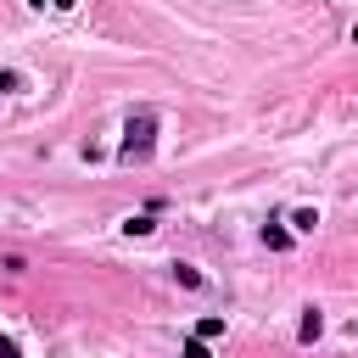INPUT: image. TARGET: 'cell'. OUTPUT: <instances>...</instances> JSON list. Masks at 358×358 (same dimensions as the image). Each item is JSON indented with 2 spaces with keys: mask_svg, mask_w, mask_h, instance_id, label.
Masks as SVG:
<instances>
[{
  "mask_svg": "<svg viewBox=\"0 0 358 358\" xmlns=\"http://www.w3.org/2000/svg\"><path fill=\"white\" fill-rule=\"evenodd\" d=\"M218 336H224V319H201L196 324V341H218Z\"/></svg>",
  "mask_w": 358,
  "mask_h": 358,
  "instance_id": "obj_7",
  "label": "cell"
},
{
  "mask_svg": "<svg viewBox=\"0 0 358 358\" xmlns=\"http://www.w3.org/2000/svg\"><path fill=\"white\" fill-rule=\"evenodd\" d=\"M313 224H319L313 207H296V213H291V229H296V235H313Z\"/></svg>",
  "mask_w": 358,
  "mask_h": 358,
  "instance_id": "obj_4",
  "label": "cell"
},
{
  "mask_svg": "<svg viewBox=\"0 0 358 358\" xmlns=\"http://www.w3.org/2000/svg\"><path fill=\"white\" fill-rule=\"evenodd\" d=\"M157 224H151V213H134V218H123V235H151Z\"/></svg>",
  "mask_w": 358,
  "mask_h": 358,
  "instance_id": "obj_5",
  "label": "cell"
},
{
  "mask_svg": "<svg viewBox=\"0 0 358 358\" xmlns=\"http://www.w3.org/2000/svg\"><path fill=\"white\" fill-rule=\"evenodd\" d=\"M50 6H56V11H73V6H78V0H50Z\"/></svg>",
  "mask_w": 358,
  "mask_h": 358,
  "instance_id": "obj_10",
  "label": "cell"
},
{
  "mask_svg": "<svg viewBox=\"0 0 358 358\" xmlns=\"http://www.w3.org/2000/svg\"><path fill=\"white\" fill-rule=\"evenodd\" d=\"M179 358H207V341H185V352Z\"/></svg>",
  "mask_w": 358,
  "mask_h": 358,
  "instance_id": "obj_8",
  "label": "cell"
},
{
  "mask_svg": "<svg viewBox=\"0 0 358 358\" xmlns=\"http://www.w3.org/2000/svg\"><path fill=\"white\" fill-rule=\"evenodd\" d=\"M319 336H324V313H319V308H302V324H296V341H302V347H313Z\"/></svg>",
  "mask_w": 358,
  "mask_h": 358,
  "instance_id": "obj_2",
  "label": "cell"
},
{
  "mask_svg": "<svg viewBox=\"0 0 358 358\" xmlns=\"http://www.w3.org/2000/svg\"><path fill=\"white\" fill-rule=\"evenodd\" d=\"M263 246H268V252H285V246H291V229H280V224H263Z\"/></svg>",
  "mask_w": 358,
  "mask_h": 358,
  "instance_id": "obj_3",
  "label": "cell"
},
{
  "mask_svg": "<svg viewBox=\"0 0 358 358\" xmlns=\"http://www.w3.org/2000/svg\"><path fill=\"white\" fill-rule=\"evenodd\" d=\"M0 358H22V352H17V341H11V336H0Z\"/></svg>",
  "mask_w": 358,
  "mask_h": 358,
  "instance_id": "obj_9",
  "label": "cell"
},
{
  "mask_svg": "<svg viewBox=\"0 0 358 358\" xmlns=\"http://www.w3.org/2000/svg\"><path fill=\"white\" fill-rule=\"evenodd\" d=\"M151 151H157V112H129L117 162H151Z\"/></svg>",
  "mask_w": 358,
  "mask_h": 358,
  "instance_id": "obj_1",
  "label": "cell"
},
{
  "mask_svg": "<svg viewBox=\"0 0 358 358\" xmlns=\"http://www.w3.org/2000/svg\"><path fill=\"white\" fill-rule=\"evenodd\" d=\"M173 280H179V285H190V291H201V285H207V280H201L190 263H173Z\"/></svg>",
  "mask_w": 358,
  "mask_h": 358,
  "instance_id": "obj_6",
  "label": "cell"
}]
</instances>
